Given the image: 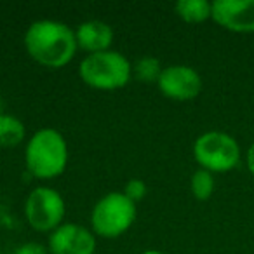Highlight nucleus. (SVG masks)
<instances>
[{
  "instance_id": "f257e3e1",
  "label": "nucleus",
  "mask_w": 254,
  "mask_h": 254,
  "mask_svg": "<svg viewBox=\"0 0 254 254\" xmlns=\"http://www.w3.org/2000/svg\"><path fill=\"white\" fill-rule=\"evenodd\" d=\"M25 49L33 61L46 68H63L78 51L75 30L54 19L33 21L25 32Z\"/></svg>"
},
{
  "instance_id": "f03ea898",
  "label": "nucleus",
  "mask_w": 254,
  "mask_h": 254,
  "mask_svg": "<svg viewBox=\"0 0 254 254\" xmlns=\"http://www.w3.org/2000/svg\"><path fill=\"white\" fill-rule=\"evenodd\" d=\"M70 150L64 136L53 127H44L30 136L25 148V164L37 180H54L66 171Z\"/></svg>"
},
{
  "instance_id": "7ed1b4c3",
  "label": "nucleus",
  "mask_w": 254,
  "mask_h": 254,
  "mask_svg": "<svg viewBox=\"0 0 254 254\" xmlns=\"http://www.w3.org/2000/svg\"><path fill=\"white\" fill-rule=\"evenodd\" d=\"M78 77L96 91H119L132 78V64L119 51L87 54L78 64Z\"/></svg>"
},
{
  "instance_id": "20e7f679",
  "label": "nucleus",
  "mask_w": 254,
  "mask_h": 254,
  "mask_svg": "<svg viewBox=\"0 0 254 254\" xmlns=\"http://www.w3.org/2000/svg\"><path fill=\"white\" fill-rule=\"evenodd\" d=\"M136 204L124 191H110L103 195L91 211V230L103 239H117L124 235L136 221Z\"/></svg>"
},
{
  "instance_id": "39448f33",
  "label": "nucleus",
  "mask_w": 254,
  "mask_h": 254,
  "mask_svg": "<svg viewBox=\"0 0 254 254\" xmlns=\"http://www.w3.org/2000/svg\"><path fill=\"white\" fill-rule=\"evenodd\" d=\"M193 159L209 173H230L240 162V146L233 136L221 131H207L193 143Z\"/></svg>"
},
{
  "instance_id": "423d86ee",
  "label": "nucleus",
  "mask_w": 254,
  "mask_h": 254,
  "mask_svg": "<svg viewBox=\"0 0 254 254\" xmlns=\"http://www.w3.org/2000/svg\"><path fill=\"white\" fill-rule=\"evenodd\" d=\"M25 216L35 232L53 233L64 223L66 202L63 195L51 187H37L25 200Z\"/></svg>"
},
{
  "instance_id": "0eeeda50",
  "label": "nucleus",
  "mask_w": 254,
  "mask_h": 254,
  "mask_svg": "<svg viewBox=\"0 0 254 254\" xmlns=\"http://www.w3.org/2000/svg\"><path fill=\"white\" fill-rule=\"evenodd\" d=\"M157 87L167 99L191 101L202 92V77L188 64H171L162 70Z\"/></svg>"
},
{
  "instance_id": "6e6552de",
  "label": "nucleus",
  "mask_w": 254,
  "mask_h": 254,
  "mask_svg": "<svg viewBox=\"0 0 254 254\" xmlns=\"http://www.w3.org/2000/svg\"><path fill=\"white\" fill-rule=\"evenodd\" d=\"M96 235L78 223H63L49 233L47 249L51 254H94Z\"/></svg>"
},
{
  "instance_id": "1a4fd4ad",
  "label": "nucleus",
  "mask_w": 254,
  "mask_h": 254,
  "mask_svg": "<svg viewBox=\"0 0 254 254\" xmlns=\"http://www.w3.org/2000/svg\"><path fill=\"white\" fill-rule=\"evenodd\" d=\"M211 19L233 33H254V0H214Z\"/></svg>"
},
{
  "instance_id": "9d476101",
  "label": "nucleus",
  "mask_w": 254,
  "mask_h": 254,
  "mask_svg": "<svg viewBox=\"0 0 254 254\" xmlns=\"http://www.w3.org/2000/svg\"><path fill=\"white\" fill-rule=\"evenodd\" d=\"M78 49L85 51L87 54L110 51L113 44V28L105 21L89 19L77 26L75 30Z\"/></svg>"
},
{
  "instance_id": "9b49d317",
  "label": "nucleus",
  "mask_w": 254,
  "mask_h": 254,
  "mask_svg": "<svg viewBox=\"0 0 254 254\" xmlns=\"http://www.w3.org/2000/svg\"><path fill=\"white\" fill-rule=\"evenodd\" d=\"M174 12L185 23L198 25V23L211 19L212 2H207V0H180L174 4Z\"/></svg>"
},
{
  "instance_id": "f8f14e48",
  "label": "nucleus",
  "mask_w": 254,
  "mask_h": 254,
  "mask_svg": "<svg viewBox=\"0 0 254 254\" xmlns=\"http://www.w3.org/2000/svg\"><path fill=\"white\" fill-rule=\"evenodd\" d=\"M26 127L21 119L9 113L0 115V146L2 148H12L25 141Z\"/></svg>"
},
{
  "instance_id": "ddd939ff",
  "label": "nucleus",
  "mask_w": 254,
  "mask_h": 254,
  "mask_svg": "<svg viewBox=\"0 0 254 254\" xmlns=\"http://www.w3.org/2000/svg\"><path fill=\"white\" fill-rule=\"evenodd\" d=\"M162 63L159 58L155 56H145L139 58L134 64H132V77L136 80L143 82V84H157L162 75Z\"/></svg>"
},
{
  "instance_id": "4468645a",
  "label": "nucleus",
  "mask_w": 254,
  "mask_h": 254,
  "mask_svg": "<svg viewBox=\"0 0 254 254\" xmlns=\"http://www.w3.org/2000/svg\"><path fill=\"white\" fill-rule=\"evenodd\" d=\"M214 174L205 169H197L191 174L190 180V190L197 200H209L214 193Z\"/></svg>"
},
{
  "instance_id": "2eb2a0df",
  "label": "nucleus",
  "mask_w": 254,
  "mask_h": 254,
  "mask_svg": "<svg viewBox=\"0 0 254 254\" xmlns=\"http://www.w3.org/2000/svg\"><path fill=\"white\" fill-rule=\"evenodd\" d=\"M146 191H148L146 183L143 180H138V178L129 180L126 183V187H124V195H126L127 198H131L134 204H138V202H141L143 198H145Z\"/></svg>"
},
{
  "instance_id": "dca6fc26",
  "label": "nucleus",
  "mask_w": 254,
  "mask_h": 254,
  "mask_svg": "<svg viewBox=\"0 0 254 254\" xmlns=\"http://www.w3.org/2000/svg\"><path fill=\"white\" fill-rule=\"evenodd\" d=\"M14 254H49V249L39 242H26L16 247Z\"/></svg>"
},
{
  "instance_id": "f3484780",
  "label": "nucleus",
  "mask_w": 254,
  "mask_h": 254,
  "mask_svg": "<svg viewBox=\"0 0 254 254\" xmlns=\"http://www.w3.org/2000/svg\"><path fill=\"white\" fill-rule=\"evenodd\" d=\"M246 164H247L249 173L254 176V143L249 146V150H247V153H246Z\"/></svg>"
},
{
  "instance_id": "a211bd4d",
  "label": "nucleus",
  "mask_w": 254,
  "mask_h": 254,
  "mask_svg": "<svg viewBox=\"0 0 254 254\" xmlns=\"http://www.w3.org/2000/svg\"><path fill=\"white\" fill-rule=\"evenodd\" d=\"M139 254H164L162 251H157V249H146V251H143V253H139Z\"/></svg>"
},
{
  "instance_id": "6ab92c4d",
  "label": "nucleus",
  "mask_w": 254,
  "mask_h": 254,
  "mask_svg": "<svg viewBox=\"0 0 254 254\" xmlns=\"http://www.w3.org/2000/svg\"><path fill=\"white\" fill-rule=\"evenodd\" d=\"M4 113V103H2V96H0V115Z\"/></svg>"
}]
</instances>
